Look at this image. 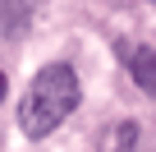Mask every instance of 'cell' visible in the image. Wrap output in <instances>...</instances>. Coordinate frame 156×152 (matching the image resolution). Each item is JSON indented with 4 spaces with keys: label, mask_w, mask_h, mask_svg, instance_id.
<instances>
[{
    "label": "cell",
    "mask_w": 156,
    "mask_h": 152,
    "mask_svg": "<svg viewBox=\"0 0 156 152\" xmlns=\"http://www.w3.org/2000/svg\"><path fill=\"white\" fill-rule=\"evenodd\" d=\"M78 102H83V88H78L73 65L55 60V65H46L37 79L28 83V92L19 102V124H23L28 138H46V134H55L78 111Z\"/></svg>",
    "instance_id": "6da1fadb"
},
{
    "label": "cell",
    "mask_w": 156,
    "mask_h": 152,
    "mask_svg": "<svg viewBox=\"0 0 156 152\" xmlns=\"http://www.w3.org/2000/svg\"><path fill=\"white\" fill-rule=\"evenodd\" d=\"M129 74H133V83H138L147 97H156V51H151V46L129 51Z\"/></svg>",
    "instance_id": "7a4b0ae2"
},
{
    "label": "cell",
    "mask_w": 156,
    "mask_h": 152,
    "mask_svg": "<svg viewBox=\"0 0 156 152\" xmlns=\"http://www.w3.org/2000/svg\"><path fill=\"white\" fill-rule=\"evenodd\" d=\"M32 23V0H0V37H23Z\"/></svg>",
    "instance_id": "3957f363"
},
{
    "label": "cell",
    "mask_w": 156,
    "mask_h": 152,
    "mask_svg": "<svg viewBox=\"0 0 156 152\" xmlns=\"http://www.w3.org/2000/svg\"><path fill=\"white\" fill-rule=\"evenodd\" d=\"M115 138H119V147H129V152H133V143H138V124H133V120H124Z\"/></svg>",
    "instance_id": "277c9868"
},
{
    "label": "cell",
    "mask_w": 156,
    "mask_h": 152,
    "mask_svg": "<svg viewBox=\"0 0 156 152\" xmlns=\"http://www.w3.org/2000/svg\"><path fill=\"white\" fill-rule=\"evenodd\" d=\"M9 97V79H5V69H0V102Z\"/></svg>",
    "instance_id": "5b68a950"
},
{
    "label": "cell",
    "mask_w": 156,
    "mask_h": 152,
    "mask_svg": "<svg viewBox=\"0 0 156 152\" xmlns=\"http://www.w3.org/2000/svg\"><path fill=\"white\" fill-rule=\"evenodd\" d=\"M119 152H129V147H119Z\"/></svg>",
    "instance_id": "8992f818"
}]
</instances>
